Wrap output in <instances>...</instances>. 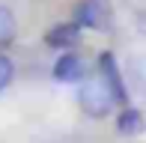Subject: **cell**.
Returning a JSON list of instances; mask_svg holds the SVG:
<instances>
[{
	"mask_svg": "<svg viewBox=\"0 0 146 143\" xmlns=\"http://www.w3.org/2000/svg\"><path fill=\"white\" fill-rule=\"evenodd\" d=\"M78 24L92 30H110V9L104 0H84L78 6Z\"/></svg>",
	"mask_w": 146,
	"mask_h": 143,
	"instance_id": "7a4b0ae2",
	"label": "cell"
},
{
	"mask_svg": "<svg viewBox=\"0 0 146 143\" xmlns=\"http://www.w3.org/2000/svg\"><path fill=\"white\" fill-rule=\"evenodd\" d=\"M78 39H81V24H60L45 36V42L51 48H72Z\"/></svg>",
	"mask_w": 146,
	"mask_h": 143,
	"instance_id": "277c9868",
	"label": "cell"
},
{
	"mask_svg": "<svg viewBox=\"0 0 146 143\" xmlns=\"http://www.w3.org/2000/svg\"><path fill=\"white\" fill-rule=\"evenodd\" d=\"M15 15H12V9H6V6H0V48L3 45H9L12 39H15Z\"/></svg>",
	"mask_w": 146,
	"mask_h": 143,
	"instance_id": "52a82bcc",
	"label": "cell"
},
{
	"mask_svg": "<svg viewBox=\"0 0 146 143\" xmlns=\"http://www.w3.org/2000/svg\"><path fill=\"white\" fill-rule=\"evenodd\" d=\"M116 128L122 134H140L143 131V116L137 113V110H122V113H119V122H116Z\"/></svg>",
	"mask_w": 146,
	"mask_h": 143,
	"instance_id": "8992f818",
	"label": "cell"
},
{
	"mask_svg": "<svg viewBox=\"0 0 146 143\" xmlns=\"http://www.w3.org/2000/svg\"><path fill=\"white\" fill-rule=\"evenodd\" d=\"M54 77L60 83H78L84 77V60L78 54H63L54 66Z\"/></svg>",
	"mask_w": 146,
	"mask_h": 143,
	"instance_id": "3957f363",
	"label": "cell"
},
{
	"mask_svg": "<svg viewBox=\"0 0 146 143\" xmlns=\"http://www.w3.org/2000/svg\"><path fill=\"white\" fill-rule=\"evenodd\" d=\"M98 72H102V75L108 77V83L113 87L116 99H119V101H125V87H122V77H119V69H116V63H113V57H110V54H104L102 60H98Z\"/></svg>",
	"mask_w": 146,
	"mask_h": 143,
	"instance_id": "5b68a950",
	"label": "cell"
},
{
	"mask_svg": "<svg viewBox=\"0 0 146 143\" xmlns=\"http://www.w3.org/2000/svg\"><path fill=\"white\" fill-rule=\"evenodd\" d=\"M116 93H113V87L108 83V77L98 72V75H92L87 83L81 87V107H84V113L87 116H108L110 110H113L116 105Z\"/></svg>",
	"mask_w": 146,
	"mask_h": 143,
	"instance_id": "6da1fadb",
	"label": "cell"
},
{
	"mask_svg": "<svg viewBox=\"0 0 146 143\" xmlns=\"http://www.w3.org/2000/svg\"><path fill=\"white\" fill-rule=\"evenodd\" d=\"M12 75H15V66H12V60L0 54V89H6V87H9Z\"/></svg>",
	"mask_w": 146,
	"mask_h": 143,
	"instance_id": "ba28073f",
	"label": "cell"
}]
</instances>
